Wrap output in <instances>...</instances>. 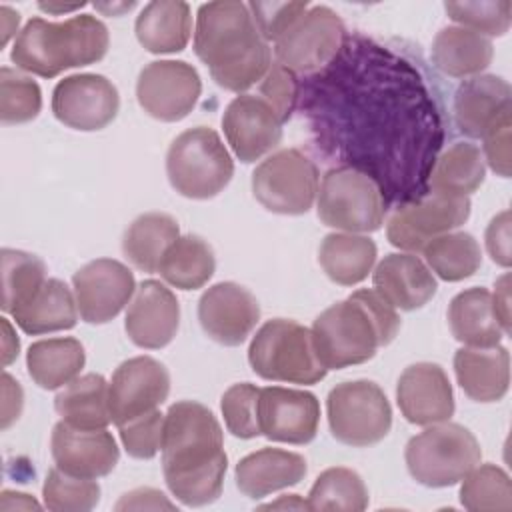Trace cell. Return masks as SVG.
Listing matches in <instances>:
<instances>
[{
  "label": "cell",
  "instance_id": "484cf974",
  "mask_svg": "<svg viewBox=\"0 0 512 512\" xmlns=\"http://www.w3.org/2000/svg\"><path fill=\"white\" fill-rule=\"evenodd\" d=\"M306 460L282 448H262L236 464V486L248 498H264L298 484L306 476Z\"/></svg>",
  "mask_w": 512,
  "mask_h": 512
},
{
  "label": "cell",
  "instance_id": "2e32d148",
  "mask_svg": "<svg viewBox=\"0 0 512 512\" xmlns=\"http://www.w3.org/2000/svg\"><path fill=\"white\" fill-rule=\"evenodd\" d=\"M170 392V374L164 364L150 356L122 362L108 384L110 416L116 426L156 410Z\"/></svg>",
  "mask_w": 512,
  "mask_h": 512
},
{
  "label": "cell",
  "instance_id": "9f6ffc18",
  "mask_svg": "<svg viewBox=\"0 0 512 512\" xmlns=\"http://www.w3.org/2000/svg\"><path fill=\"white\" fill-rule=\"evenodd\" d=\"M0 16H2V46H6L8 40H10V36L18 30L20 14L14 12V10L8 8V6H2V8H0Z\"/></svg>",
  "mask_w": 512,
  "mask_h": 512
},
{
  "label": "cell",
  "instance_id": "52a82bcc",
  "mask_svg": "<svg viewBox=\"0 0 512 512\" xmlns=\"http://www.w3.org/2000/svg\"><path fill=\"white\" fill-rule=\"evenodd\" d=\"M404 458L416 482L430 488H444L460 482L480 464L482 450L468 428L446 420L412 436L406 444Z\"/></svg>",
  "mask_w": 512,
  "mask_h": 512
},
{
  "label": "cell",
  "instance_id": "7c38bea8",
  "mask_svg": "<svg viewBox=\"0 0 512 512\" xmlns=\"http://www.w3.org/2000/svg\"><path fill=\"white\" fill-rule=\"evenodd\" d=\"M468 216L470 200L466 196L432 192L418 202L396 208L388 218L386 236L400 250L422 252L430 240L460 228Z\"/></svg>",
  "mask_w": 512,
  "mask_h": 512
},
{
  "label": "cell",
  "instance_id": "9c48e42d",
  "mask_svg": "<svg viewBox=\"0 0 512 512\" xmlns=\"http://www.w3.org/2000/svg\"><path fill=\"white\" fill-rule=\"evenodd\" d=\"M328 424L332 436L354 448L378 444L392 426V408L376 382H340L328 392Z\"/></svg>",
  "mask_w": 512,
  "mask_h": 512
},
{
  "label": "cell",
  "instance_id": "44dd1931",
  "mask_svg": "<svg viewBox=\"0 0 512 512\" xmlns=\"http://www.w3.org/2000/svg\"><path fill=\"white\" fill-rule=\"evenodd\" d=\"M50 452L60 470L90 480L110 474L120 460L118 444L106 428L82 430L64 420L52 430Z\"/></svg>",
  "mask_w": 512,
  "mask_h": 512
},
{
  "label": "cell",
  "instance_id": "f1b7e54d",
  "mask_svg": "<svg viewBox=\"0 0 512 512\" xmlns=\"http://www.w3.org/2000/svg\"><path fill=\"white\" fill-rule=\"evenodd\" d=\"M494 46L490 38L462 26L442 28L432 42L436 68L452 78L478 76L492 62Z\"/></svg>",
  "mask_w": 512,
  "mask_h": 512
},
{
  "label": "cell",
  "instance_id": "11a10c76",
  "mask_svg": "<svg viewBox=\"0 0 512 512\" xmlns=\"http://www.w3.org/2000/svg\"><path fill=\"white\" fill-rule=\"evenodd\" d=\"M2 330H4V338H2V360H4V366H8L16 356H18V350H20V342L18 338L14 336L12 332V326L6 318H2Z\"/></svg>",
  "mask_w": 512,
  "mask_h": 512
},
{
  "label": "cell",
  "instance_id": "c3c4849f",
  "mask_svg": "<svg viewBox=\"0 0 512 512\" xmlns=\"http://www.w3.org/2000/svg\"><path fill=\"white\" fill-rule=\"evenodd\" d=\"M484 162L502 178L510 176L512 152H510V112L498 118L482 136Z\"/></svg>",
  "mask_w": 512,
  "mask_h": 512
},
{
  "label": "cell",
  "instance_id": "7a4b0ae2",
  "mask_svg": "<svg viewBox=\"0 0 512 512\" xmlns=\"http://www.w3.org/2000/svg\"><path fill=\"white\" fill-rule=\"evenodd\" d=\"M194 52L220 88L238 94L260 82L272 64L270 44L258 32L248 4L238 0L198 8Z\"/></svg>",
  "mask_w": 512,
  "mask_h": 512
},
{
  "label": "cell",
  "instance_id": "e0dca14e",
  "mask_svg": "<svg viewBox=\"0 0 512 512\" xmlns=\"http://www.w3.org/2000/svg\"><path fill=\"white\" fill-rule=\"evenodd\" d=\"M260 432L274 442L308 444L320 424V404L312 392L266 386L258 396Z\"/></svg>",
  "mask_w": 512,
  "mask_h": 512
},
{
  "label": "cell",
  "instance_id": "7dc6e473",
  "mask_svg": "<svg viewBox=\"0 0 512 512\" xmlns=\"http://www.w3.org/2000/svg\"><path fill=\"white\" fill-rule=\"evenodd\" d=\"M262 98L274 108L282 124L292 116L298 96V84L292 70L282 66L280 62H272L264 78L260 80Z\"/></svg>",
  "mask_w": 512,
  "mask_h": 512
},
{
  "label": "cell",
  "instance_id": "ab89813d",
  "mask_svg": "<svg viewBox=\"0 0 512 512\" xmlns=\"http://www.w3.org/2000/svg\"><path fill=\"white\" fill-rule=\"evenodd\" d=\"M460 502L472 512L512 510V484L508 474L496 464H476L462 478Z\"/></svg>",
  "mask_w": 512,
  "mask_h": 512
},
{
  "label": "cell",
  "instance_id": "d6a6232c",
  "mask_svg": "<svg viewBox=\"0 0 512 512\" xmlns=\"http://www.w3.org/2000/svg\"><path fill=\"white\" fill-rule=\"evenodd\" d=\"M376 244L362 234H328L318 250V262L326 276L340 286H354L362 282L374 262Z\"/></svg>",
  "mask_w": 512,
  "mask_h": 512
},
{
  "label": "cell",
  "instance_id": "5bb4252c",
  "mask_svg": "<svg viewBox=\"0 0 512 512\" xmlns=\"http://www.w3.org/2000/svg\"><path fill=\"white\" fill-rule=\"evenodd\" d=\"M116 86L102 74H74L60 80L52 92V112L68 128L94 132L106 128L118 114Z\"/></svg>",
  "mask_w": 512,
  "mask_h": 512
},
{
  "label": "cell",
  "instance_id": "d590c367",
  "mask_svg": "<svg viewBox=\"0 0 512 512\" xmlns=\"http://www.w3.org/2000/svg\"><path fill=\"white\" fill-rule=\"evenodd\" d=\"M486 178V162L478 146L456 142L438 158L430 186L432 192L446 196H470Z\"/></svg>",
  "mask_w": 512,
  "mask_h": 512
},
{
  "label": "cell",
  "instance_id": "f907efd6",
  "mask_svg": "<svg viewBox=\"0 0 512 512\" xmlns=\"http://www.w3.org/2000/svg\"><path fill=\"white\" fill-rule=\"evenodd\" d=\"M114 508L116 510H174L176 504L170 502L156 488H136L132 492H126Z\"/></svg>",
  "mask_w": 512,
  "mask_h": 512
},
{
  "label": "cell",
  "instance_id": "f546056e",
  "mask_svg": "<svg viewBox=\"0 0 512 512\" xmlns=\"http://www.w3.org/2000/svg\"><path fill=\"white\" fill-rule=\"evenodd\" d=\"M12 316L22 332L32 336L70 330L78 320L76 296L62 280L48 278L24 306L12 312Z\"/></svg>",
  "mask_w": 512,
  "mask_h": 512
},
{
  "label": "cell",
  "instance_id": "83f0119b",
  "mask_svg": "<svg viewBox=\"0 0 512 512\" xmlns=\"http://www.w3.org/2000/svg\"><path fill=\"white\" fill-rule=\"evenodd\" d=\"M452 336L464 346L492 348L498 346L504 330L492 306V294L486 288H468L456 294L448 308Z\"/></svg>",
  "mask_w": 512,
  "mask_h": 512
},
{
  "label": "cell",
  "instance_id": "d6986e66",
  "mask_svg": "<svg viewBox=\"0 0 512 512\" xmlns=\"http://www.w3.org/2000/svg\"><path fill=\"white\" fill-rule=\"evenodd\" d=\"M222 128L230 148L244 164L260 160L282 140V120L262 96L254 94H238L226 106Z\"/></svg>",
  "mask_w": 512,
  "mask_h": 512
},
{
  "label": "cell",
  "instance_id": "8992f818",
  "mask_svg": "<svg viewBox=\"0 0 512 512\" xmlns=\"http://www.w3.org/2000/svg\"><path fill=\"white\" fill-rule=\"evenodd\" d=\"M166 174L178 194L208 200L228 186L234 162L212 128L196 126L172 140L166 154Z\"/></svg>",
  "mask_w": 512,
  "mask_h": 512
},
{
  "label": "cell",
  "instance_id": "3957f363",
  "mask_svg": "<svg viewBox=\"0 0 512 512\" xmlns=\"http://www.w3.org/2000/svg\"><path fill=\"white\" fill-rule=\"evenodd\" d=\"M400 330L396 308L372 288L352 292L326 308L312 326L320 362L328 370L362 364L388 346Z\"/></svg>",
  "mask_w": 512,
  "mask_h": 512
},
{
  "label": "cell",
  "instance_id": "cb8c5ba5",
  "mask_svg": "<svg viewBox=\"0 0 512 512\" xmlns=\"http://www.w3.org/2000/svg\"><path fill=\"white\" fill-rule=\"evenodd\" d=\"M510 112V84L494 74H478L464 80L454 94V118L470 138H482L484 132Z\"/></svg>",
  "mask_w": 512,
  "mask_h": 512
},
{
  "label": "cell",
  "instance_id": "db71d44e",
  "mask_svg": "<svg viewBox=\"0 0 512 512\" xmlns=\"http://www.w3.org/2000/svg\"><path fill=\"white\" fill-rule=\"evenodd\" d=\"M40 510V504L28 496V494H22V492H10V490H4L2 492V500H0V510L8 512V510Z\"/></svg>",
  "mask_w": 512,
  "mask_h": 512
},
{
  "label": "cell",
  "instance_id": "4316f807",
  "mask_svg": "<svg viewBox=\"0 0 512 512\" xmlns=\"http://www.w3.org/2000/svg\"><path fill=\"white\" fill-rule=\"evenodd\" d=\"M134 32L152 54L180 52L192 36L190 6L182 0L148 2L136 18Z\"/></svg>",
  "mask_w": 512,
  "mask_h": 512
},
{
  "label": "cell",
  "instance_id": "7bdbcfd3",
  "mask_svg": "<svg viewBox=\"0 0 512 512\" xmlns=\"http://www.w3.org/2000/svg\"><path fill=\"white\" fill-rule=\"evenodd\" d=\"M446 14L462 28L482 36H504L512 22V4L508 0L446 2Z\"/></svg>",
  "mask_w": 512,
  "mask_h": 512
},
{
  "label": "cell",
  "instance_id": "4fadbf2b",
  "mask_svg": "<svg viewBox=\"0 0 512 512\" xmlns=\"http://www.w3.org/2000/svg\"><path fill=\"white\" fill-rule=\"evenodd\" d=\"M202 92L196 68L184 60H156L142 68L136 82L140 108L160 120L178 122L186 118Z\"/></svg>",
  "mask_w": 512,
  "mask_h": 512
},
{
  "label": "cell",
  "instance_id": "ee69618b",
  "mask_svg": "<svg viewBox=\"0 0 512 512\" xmlns=\"http://www.w3.org/2000/svg\"><path fill=\"white\" fill-rule=\"evenodd\" d=\"M258 396L260 388L250 382L232 384L220 402L222 416L226 422L228 432L236 438H256L260 436V422H258Z\"/></svg>",
  "mask_w": 512,
  "mask_h": 512
},
{
  "label": "cell",
  "instance_id": "816d5d0a",
  "mask_svg": "<svg viewBox=\"0 0 512 512\" xmlns=\"http://www.w3.org/2000/svg\"><path fill=\"white\" fill-rule=\"evenodd\" d=\"M2 398V430H6L14 420H18L24 406V392L8 372L2 374Z\"/></svg>",
  "mask_w": 512,
  "mask_h": 512
},
{
  "label": "cell",
  "instance_id": "f6af8a7d",
  "mask_svg": "<svg viewBox=\"0 0 512 512\" xmlns=\"http://www.w3.org/2000/svg\"><path fill=\"white\" fill-rule=\"evenodd\" d=\"M118 432L128 456L138 460H150L162 448L164 414H160V410L156 408L118 426Z\"/></svg>",
  "mask_w": 512,
  "mask_h": 512
},
{
  "label": "cell",
  "instance_id": "277c9868",
  "mask_svg": "<svg viewBox=\"0 0 512 512\" xmlns=\"http://www.w3.org/2000/svg\"><path fill=\"white\" fill-rule=\"evenodd\" d=\"M108 44V28L92 14H78L64 22L32 18L18 32L10 58L24 72L54 78L68 68L102 60Z\"/></svg>",
  "mask_w": 512,
  "mask_h": 512
},
{
  "label": "cell",
  "instance_id": "ffe728a7",
  "mask_svg": "<svg viewBox=\"0 0 512 512\" xmlns=\"http://www.w3.org/2000/svg\"><path fill=\"white\" fill-rule=\"evenodd\" d=\"M396 402L402 416L416 426L440 424L454 414L452 384L434 362H416L400 374Z\"/></svg>",
  "mask_w": 512,
  "mask_h": 512
},
{
  "label": "cell",
  "instance_id": "d4e9b609",
  "mask_svg": "<svg viewBox=\"0 0 512 512\" xmlns=\"http://www.w3.org/2000/svg\"><path fill=\"white\" fill-rule=\"evenodd\" d=\"M454 372L464 394L476 402H498L510 384V354L504 346H464L454 354Z\"/></svg>",
  "mask_w": 512,
  "mask_h": 512
},
{
  "label": "cell",
  "instance_id": "bcb514c9",
  "mask_svg": "<svg viewBox=\"0 0 512 512\" xmlns=\"http://www.w3.org/2000/svg\"><path fill=\"white\" fill-rule=\"evenodd\" d=\"M258 32L266 42H276L310 6L308 2H248Z\"/></svg>",
  "mask_w": 512,
  "mask_h": 512
},
{
  "label": "cell",
  "instance_id": "5b68a950",
  "mask_svg": "<svg viewBox=\"0 0 512 512\" xmlns=\"http://www.w3.org/2000/svg\"><path fill=\"white\" fill-rule=\"evenodd\" d=\"M248 362L260 378L272 382L316 384L328 372L318 358L312 330L286 318L268 320L256 332Z\"/></svg>",
  "mask_w": 512,
  "mask_h": 512
},
{
  "label": "cell",
  "instance_id": "60d3db41",
  "mask_svg": "<svg viewBox=\"0 0 512 512\" xmlns=\"http://www.w3.org/2000/svg\"><path fill=\"white\" fill-rule=\"evenodd\" d=\"M42 498L54 512H86L100 502V486L96 480L72 476L56 466L46 474Z\"/></svg>",
  "mask_w": 512,
  "mask_h": 512
},
{
  "label": "cell",
  "instance_id": "7402d4cb",
  "mask_svg": "<svg viewBox=\"0 0 512 512\" xmlns=\"http://www.w3.org/2000/svg\"><path fill=\"white\" fill-rule=\"evenodd\" d=\"M180 326V304L158 280H144L128 306L124 328L128 338L146 350L168 346Z\"/></svg>",
  "mask_w": 512,
  "mask_h": 512
},
{
  "label": "cell",
  "instance_id": "8d00e7d4",
  "mask_svg": "<svg viewBox=\"0 0 512 512\" xmlns=\"http://www.w3.org/2000/svg\"><path fill=\"white\" fill-rule=\"evenodd\" d=\"M422 252L432 272L446 282L470 278L482 264L480 246L468 232H446L436 236Z\"/></svg>",
  "mask_w": 512,
  "mask_h": 512
},
{
  "label": "cell",
  "instance_id": "ba28073f",
  "mask_svg": "<svg viewBox=\"0 0 512 512\" xmlns=\"http://www.w3.org/2000/svg\"><path fill=\"white\" fill-rule=\"evenodd\" d=\"M316 206L322 224L350 234L376 232L386 210L378 184L368 174L346 166L324 174Z\"/></svg>",
  "mask_w": 512,
  "mask_h": 512
},
{
  "label": "cell",
  "instance_id": "680465c9",
  "mask_svg": "<svg viewBox=\"0 0 512 512\" xmlns=\"http://www.w3.org/2000/svg\"><path fill=\"white\" fill-rule=\"evenodd\" d=\"M84 6V2H80V4H44V2H40L38 4V8L40 10H44V12H52V14H60V12H72V10H76V8H82Z\"/></svg>",
  "mask_w": 512,
  "mask_h": 512
},
{
  "label": "cell",
  "instance_id": "ac0fdd59",
  "mask_svg": "<svg viewBox=\"0 0 512 512\" xmlns=\"http://www.w3.org/2000/svg\"><path fill=\"white\" fill-rule=\"evenodd\" d=\"M198 320L208 338L222 346H240L260 320L256 296L236 282L210 286L198 302Z\"/></svg>",
  "mask_w": 512,
  "mask_h": 512
},
{
  "label": "cell",
  "instance_id": "b9f144b4",
  "mask_svg": "<svg viewBox=\"0 0 512 512\" xmlns=\"http://www.w3.org/2000/svg\"><path fill=\"white\" fill-rule=\"evenodd\" d=\"M42 108V92L40 86L20 74L4 66L0 70V120L2 124H24L38 116Z\"/></svg>",
  "mask_w": 512,
  "mask_h": 512
},
{
  "label": "cell",
  "instance_id": "8fae6325",
  "mask_svg": "<svg viewBox=\"0 0 512 512\" xmlns=\"http://www.w3.org/2000/svg\"><path fill=\"white\" fill-rule=\"evenodd\" d=\"M344 24L328 6H310L276 42V62L292 72H314L340 50Z\"/></svg>",
  "mask_w": 512,
  "mask_h": 512
},
{
  "label": "cell",
  "instance_id": "9a60e30c",
  "mask_svg": "<svg viewBox=\"0 0 512 512\" xmlns=\"http://www.w3.org/2000/svg\"><path fill=\"white\" fill-rule=\"evenodd\" d=\"M78 314L88 324L114 320L136 292V280L128 266L112 258L84 264L72 276Z\"/></svg>",
  "mask_w": 512,
  "mask_h": 512
},
{
  "label": "cell",
  "instance_id": "6da1fadb",
  "mask_svg": "<svg viewBox=\"0 0 512 512\" xmlns=\"http://www.w3.org/2000/svg\"><path fill=\"white\" fill-rule=\"evenodd\" d=\"M160 452L164 480L176 500L206 506L220 496L228 458L222 428L204 404L180 400L168 408Z\"/></svg>",
  "mask_w": 512,
  "mask_h": 512
},
{
  "label": "cell",
  "instance_id": "6f0895ef",
  "mask_svg": "<svg viewBox=\"0 0 512 512\" xmlns=\"http://www.w3.org/2000/svg\"><path fill=\"white\" fill-rule=\"evenodd\" d=\"M262 508H268V510H278V508H294V510H304L308 508V502L300 500L298 494H288V496H280L276 502H270V504H264ZM310 510V508H308Z\"/></svg>",
  "mask_w": 512,
  "mask_h": 512
},
{
  "label": "cell",
  "instance_id": "681fc988",
  "mask_svg": "<svg viewBox=\"0 0 512 512\" xmlns=\"http://www.w3.org/2000/svg\"><path fill=\"white\" fill-rule=\"evenodd\" d=\"M486 250L490 258L508 268L510 266V212L502 210L486 228Z\"/></svg>",
  "mask_w": 512,
  "mask_h": 512
},
{
  "label": "cell",
  "instance_id": "f5cc1de1",
  "mask_svg": "<svg viewBox=\"0 0 512 512\" xmlns=\"http://www.w3.org/2000/svg\"><path fill=\"white\" fill-rule=\"evenodd\" d=\"M496 292L492 294V306L500 320V326L504 334H510V276L504 274L500 280H496Z\"/></svg>",
  "mask_w": 512,
  "mask_h": 512
},
{
  "label": "cell",
  "instance_id": "e575fe53",
  "mask_svg": "<svg viewBox=\"0 0 512 512\" xmlns=\"http://www.w3.org/2000/svg\"><path fill=\"white\" fill-rule=\"evenodd\" d=\"M216 270V258L210 244L196 236H178L164 252L158 272L174 288L196 290L202 288Z\"/></svg>",
  "mask_w": 512,
  "mask_h": 512
},
{
  "label": "cell",
  "instance_id": "74e56055",
  "mask_svg": "<svg viewBox=\"0 0 512 512\" xmlns=\"http://www.w3.org/2000/svg\"><path fill=\"white\" fill-rule=\"evenodd\" d=\"M368 506V490L358 472L334 466L324 470L308 494L310 510L360 512Z\"/></svg>",
  "mask_w": 512,
  "mask_h": 512
},
{
  "label": "cell",
  "instance_id": "f35d334b",
  "mask_svg": "<svg viewBox=\"0 0 512 512\" xmlns=\"http://www.w3.org/2000/svg\"><path fill=\"white\" fill-rule=\"evenodd\" d=\"M2 310L14 312L24 306L48 280L46 264L28 252L2 250Z\"/></svg>",
  "mask_w": 512,
  "mask_h": 512
},
{
  "label": "cell",
  "instance_id": "1f68e13d",
  "mask_svg": "<svg viewBox=\"0 0 512 512\" xmlns=\"http://www.w3.org/2000/svg\"><path fill=\"white\" fill-rule=\"evenodd\" d=\"M62 420L74 428L98 430L112 422L108 404V382L100 374H84L64 386L54 398Z\"/></svg>",
  "mask_w": 512,
  "mask_h": 512
},
{
  "label": "cell",
  "instance_id": "4dcf8cb0",
  "mask_svg": "<svg viewBox=\"0 0 512 512\" xmlns=\"http://www.w3.org/2000/svg\"><path fill=\"white\" fill-rule=\"evenodd\" d=\"M84 364V346L70 336L38 340L26 352L28 374L44 390H56L70 384L80 376Z\"/></svg>",
  "mask_w": 512,
  "mask_h": 512
},
{
  "label": "cell",
  "instance_id": "603a6c76",
  "mask_svg": "<svg viewBox=\"0 0 512 512\" xmlns=\"http://www.w3.org/2000/svg\"><path fill=\"white\" fill-rule=\"evenodd\" d=\"M374 290L384 296L394 308L416 310L436 294V278L416 254L384 256L372 276Z\"/></svg>",
  "mask_w": 512,
  "mask_h": 512
},
{
  "label": "cell",
  "instance_id": "836d02e7",
  "mask_svg": "<svg viewBox=\"0 0 512 512\" xmlns=\"http://www.w3.org/2000/svg\"><path fill=\"white\" fill-rule=\"evenodd\" d=\"M178 236V222L170 214L148 212L128 226L122 240V252L134 268L152 274L158 272L164 252Z\"/></svg>",
  "mask_w": 512,
  "mask_h": 512
},
{
  "label": "cell",
  "instance_id": "30bf717a",
  "mask_svg": "<svg viewBox=\"0 0 512 512\" xmlns=\"http://www.w3.org/2000/svg\"><path fill=\"white\" fill-rule=\"evenodd\" d=\"M252 194L274 214H306L318 196V168L296 148L278 150L252 172Z\"/></svg>",
  "mask_w": 512,
  "mask_h": 512
}]
</instances>
